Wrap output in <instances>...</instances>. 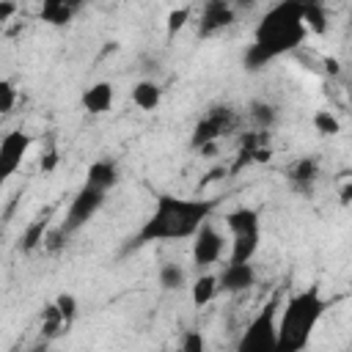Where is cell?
Segmentation results:
<instances>
[{"label":"cell","mask_w":352,"mask_h":352,"mask_svg":"<svg viewBox=\"0 0 352 352\" xmlns=\"http://www.w3.org/2000/svg\"><path fill=\"white\" fill-rule=\"evenodd\" d=\"M248 113H250V121L258 126V132H270L278 121V110L270 102H250Z\"/></svg>","instance_id":"22"},{"label":"cell","mask_w":352,"mask_h":352,"mask_svg":"<svg viewBox=\"0 0 352 352\" xmlns=\"http://www.w3.org/2000/svg\"><path fill=\"white\" fill-rule=\"evenodd\" d=\"M179 352H206V338L201 330H187L182 336V344H179Z\"/></svg>","instance_id":"27"},{"label":"cell","mask_w":352,"mask_h":352,"mask_svg":"<svg viewBox=\"0 0 352 352\" xmlns=\"http://www.w3.org/2000/svg\"><path fill=\"white\" fill-rule=\"evenodd\" d=\"M226 228L231 231V236H242V234H258L261 231V217L253 206H236L231 212H226Z\"/></svg>","instance_id":"14"},{"label":"cell","mask_w":352,"mask_h":352,"mask_svg":"<svg viewBox=\"0 0 352 352\" xmlns=\"http://www.w3.org/2000/svg\"><path fill=\"white\" fill-rule=\"evenodd\" d=\"M327 305L330 302L322 297L319 286H308L292 294L275 319V352H305Z\"/></svg>","instance_id":"3"},{"label":"cell","mask_w":352,"mask_h":352,"mask_svg":"<svg viewBox=\"0 0 352 352\" xmlns=\"http://www.w3.org/2000/svg\"><path fill=\"white\" fill-rule=\"evenodd\" d=\"M275 319H278V300H270L245 327L234 352H275Z\"/></svg>","instance_id":"4"},{"label":"cell","mask_w":352,"mask_h":352,"mask_svg":"<svg viewBox=\"0 0 352 352\" xmlns=\"http://www.w3.org/2000/svg\"><path fill=\"white\" fill-rule=\"evenodd\" d=\"M234 19H236V8L228 0H209L201 6V14H198V36L209 38V36L231 28Z\"/></svg>","instance_id":"9"},{"label":"cell","mask_w":352,"mask_h":352,"mask_svg":"<svg viewBox=\"0 0 352 352\" xmlns=\"http://www.w3.org/2000/svg\"><path fill=\"white\" fill-rule=\"evenodd\" d=\"M308 30L302 25V3L300 0H283L278 6H272L270 11H264L261 22L256 25L253 41L248 44L245 55H242V66L248 72H258L267 63L297 52L305 41Z\"/></svg>","instance_id":"2"},{"label":"cell","mask_w":352,"mask_h":352,"mask_svg":"<svg viewBox=\"0 0 352 352\" xmlns=\"http://www.w3.org/2000/svg\"><path fill=\"white\" fill-rule=\"evenodd\" d=\"M63 333H69V324L63 322L58 305L55 302H47L44 311H41V338L44 341H52V338H58Z\"/></svg>","instance_id":"20"},{"label":"cell","mask_w":352,"mask_h":352,"mask_svg":"<svg viewBox=\"0 0 352 352\" xmlns=\"http://www.w3.org/2000/svg\"><path fill=\"white\" fill-rule=\"evenodd\" d=\"M302 25L308 33L314 36H324L327 33V11L319 3H302Z\"/></svg>","instance_id":"21"},{"label":"cell","mask_w":352,"mask_h":352,"mask_svg":"<svg viewBox=\"0 0 352 352\" xmlns=\"http://www.w3.org/2000/svg\"><path fill=\"white\" fill-rule=\"evenodd\" d=\"M16 14V3H0V22L11 19Z\"/></svg>","instance_id":"30"},{"label":"cell","mask_w":352,"mask_h":352,"mask_svg":"<svg viewBox=\"0 0 352 352\" xmlns=\"http://www.w3.org/2000/svg\"><path fill=\"white\" fill-rule=\"evenodd\" d=\"M74 14H77V6H74V3H66V0H47V3L41 6V11H38V16H41L47 25H52V28L69 25V22L74 19Z\"/></svg>","instance_id":"17"},{"label":"cell","mask_w":352,"mask_h":352,"mask_svg":"<svg viewBox=\"0 0 352 352\" xmlns=\"http://www.w3.org/2000/svg\"><path fill=\"white\" fill-rule=\"evenodd\" d=\"M192 11H195L192 6H176V8L168 11V16H165V38H168V41H170L176 33L184 30V25L190 22Z\"/></svg>","instance_id":"24"},{"label":"cell","mask_w":352,"mask_h":352,"mask_svg":"<svg viewBox=\"0 0 352 352\" xmlns=\"http://www.w3.org/2000/svg\"><path fill=\"white\" fill-rule=\"evenodd\" d=\"M38 168H41L44 173H52V170L58 168V151H55V148H47V151L41 154V160H38Z\"/></svg>","instance_id":"29"},{"label":"cell","mask_w":352,"mask_h":352,"mask_svg":"<svg viewBox=\"0 0 352 352\" xmlns=\"http://www.w3.org/2000/svg\"><path fill=\"white\" fill-rule=\"evenodd\" d=\"M319 173H322V170H319V160H316V157H300V160H294V162L289 165L286 182L292 184V190L308 195V192L316 187Z\"/></svg>","instance_id":"11"},{"label":"cell","mask_w":352,"mask_h":352,"mask_svg":"<svg viewBox=\"0 0 352 352\" xmlns=\"http://www.w3.org/2000/svg\"><path fill=\"white\" fill-rule=\"evenodd\" d=\"M214 294H217V278H214V272H201L195 278V283H192V302L201 308V305L212 302Z\"/></svg>","instance_id":"23"},{"label":"cell","mask_w":352,"mask_h":352,"mask_svg":"<svg viewBox=\"0 0 352 352\" xmlns=\"http://www.w3.org/2000/svg\"><path fill=\"white\" fill-rule=\"evenodd\" d=\"M30 148V135L22 129H11L3 135L0 140V187L19 170V165L25 162Z\"/></svg>","instance_id":"8"},{"label":"cell","mask_w":352,"mask_h":352,"mask_svg":"<svg viewBox=\"0 0 352 352\" xmlns=\"http://www.w3.org/2000/svg\"><path fill=\"white\" fill-rule=\"evenodd\" d=\"M55 305H58V311H60V316H63V322L72 327V322L77 319V308H80V302H77V297L72 294V292H60L55 300H52Z\"/></svg>","instance_id":"26"},{"label":"cell","mask_w":352,"mask_h":352,"mask_svg":"<svg viewBox=\"0 0 352 352\" xmlns=\"http://www.w3.org/2000/svg\"><path fill=\"white\" fill-rule=\"evenodd\" d=\"M223 253H226V239H223V234L206 220V223L195 231V236H192V267L201 270V272H206L209 267H214V264L223 258Z\"/></svg>","instance_id":"7"},{"label":"cell","mask_w":352,"mask_h":352,"mask_svg":"<svg viewBox=\"0 0 352 352\" xmlns=\"http://www.w3.org/2000/svg\"><path fill=\"white\" fill-rule=\"evenodd\" d=\"M47 231H50V212H41V214H36V217L25 226V231H22V236H19V250H22V253L38 250V248L44 245Z\"/></svg>","instance_id":"15"},{"label":"cell","mask_w":352,"mask_h":352,"mask_svg":"<svg viewBox=\"0 0 352 352\" xmlns=\"http://www.w3.org/2000/svg\"><path fill=\"white\" fill-rule=\"evenodd\" d=\"M311 124H314V129H316L319 135H327V138H333V135L341 132V121H338L336 113H330V110H316L314 118H311Z\"/></svg>","instance_id":"25"},{"label":"cell","mask_w":352,"mask_h":352,"mask_svg":"<svg viewBox=\"0 0 352 352\" xmlns=\"http://www.w3.org/2000/svg\"><path fill=\"white\" fill-rule=\"evenodd\" d=\"M162 102V88L154 80H140L132 85V104L140 110H157Z\"/></svg>","instance_id":"18"},{"label":"cell","mask_w":352,"mask_h":352,"mask_svg":"<svg viewBox=\"0 0 352 352\" xmlns=\"http://www.w3.org/2000/svg\"><path fill=\"white\" fill-rule=\"evenodd\" d=\"M349 192H352V187H349V184H344V190H341V204H344V206L349 204Z\"/></svg>","instance_id":"32"},{"label":"cell","mask_w":352,"mask_h":352,"mask_svg":"<svg viewBox=\"0 0 352 352\" xmlns=\"http://www.w3.org/2000/svg\"><path fill=\"white\" fill-rule=\"evenodd\" d=\"M118 179H121V173H118V165L113 160H96V162L88 165V173H85L82 184H88V187H94V190L107 195L118 184Z\"/></svg>","instance_id":"13"},{"label":"cell","mask_w":352,"mask_h":352,"mask_svg":"<svg viewBox=\"0 0 352 352\" xmlns=\"http://www.w3.org/2000/svg\"><path fill=\"white\" fill-rule=\"evenodd\" d=\"M102 204H104V192H99V190L82 184V187L74 192V198L69 201V209H66V217H63V223H60V231H63L66 236L77 234L82 226H88V220H94V214L102 209Z\"/></svg>","instance_id":"6"},{"label":"cell","mask_w":352,"mask_h":352,"mask_svg":"<svg viewBox=\"0 0 352 352\" xmlns=\"http://www.w3.org/2000/svg\"><path fill=\"white\" fill-rule=\"evenodd\" d=\"M157 280L165 292H182V289H187V270L179 261H162Z\"/></svg>","instance_id":"19"},{"label":"cell","mask_w":352,"mask_h":352,"mask_svg":"<svg viewBox=\"0 0 352 352\" xmlns=\"http://www.w3.org/2000/svg\"><path fill=\"white\" fill-rule=\"evenodd\" d=\"M214 278H217L220 294H239L256 283V267L253 264H226Z\"/></svg>","instance_id":"10"},{"label":"cell","mask_w":352,"mask_h":352,"mask_svg":"<svg viewBox=\"0 0 352 352\" xmlns=\"http://www.w3.org/2000/svg\"><path fill=\"white\" fill-rule=\"evenodd\" d=\"M236 124H239V116H236L234 107H228V104H214V107H209L206 116L195 124L192 138H190V146H192V148H204V146H209V143H217L223 135L234 132Z\"/></svg>","instance_id":"5"},{"label":"cell","mask_w":352,"mask_h":352,"mask_svg":"<svg viewBox=\"0 0 352 352\" xmlns=\"http://www.w3.org/2000/svg\"><path fill=\"white\" fill-rule=\"evenodd\" d=\"M217 209L214 198H182V195H157L151 214L143 220V226L129 236L124 250H135L151 242H179L192 239L195 231L209 220V214Z\"/></svg>","instance_id":"1"},{"label":"cell","mask_w":352,"mask_h":352,"mask_svg":"<svg viewBox=\"0 0 352 352\" xmlns=\"http://www.w3.org/2000/svg\"><path fill=\"white\" fill-rule=\"evenodd\" d=\"M324 66H327V72H330V74H338V72H341L336 58H324Z\"/></svg>","instance_id":"31"},{"label":"cell","mask_w":352,"mask_h":352,"mask_svg":"<svg viewBox=\"0 0 352 352\" xmlns=\"http://www.w3.org/2000/svg\"><path fill=\"white\" fill-rule=\"evenodd\" d=\"M16 104V88L11 80H0V116L11 113Z\"/></svg>","instance_id":"28"},{"label":"cell","mask_w":352,"mask_h":352,"mask_svg":"<svg viewBox=\"0 0 352 352\" xmlns=\"http://www.w3.org/2000/svg\"><path fill=\"white\" fill-rule=\"evenodd\" d=\"M176 352H179V349H176Z\"/></svg>","instance_id":"33"},{"label":"cell","mask_w":352,"mask_h":352,"mask_svg":"<svg viewBox=\"0 0 352 352\" xmlns=\"http://www.w3.org/2000/svg\"><path fill=\"white\" fill-rule=\"evenodd\" d=\"M258 242H261V231H258V234H242V236H231L228 264H250V261H253V256L258 253Z\"/></svg>","instance_id":"16"},{"label":"cell","mask_w":352,"mask_h":352,"mask_svg":"<svg viewBox=\"0 0 352 352\" xmlns=\"http://www.w3.org/2000/svg\"><path fill=\"white\" fill-rule=\"evenodd\" d=\"M113 99H116V85H113L110 80H99V82L88 85V88L82 91V96H80L82 110L91 113V116L107 113V110L113 107Z\"/></svg>","instance_id":"12"}]
</instances>
